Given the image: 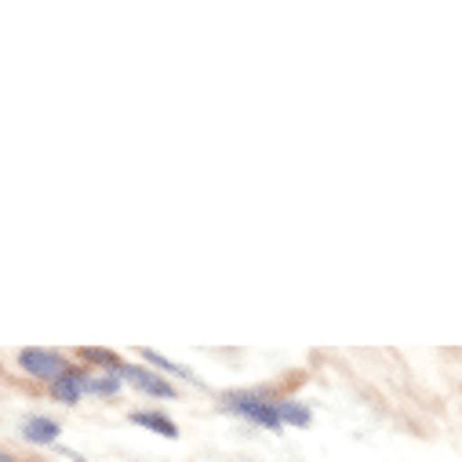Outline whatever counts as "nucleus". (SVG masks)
<instances>
[{
  "instance_id": "nucleus-8",
  "label": "nucleus",
  "mask_w": 462,
  "mask_h": 462,
  "mask_svg": "<svg viewBox=\"0 0 462 462\" xmlns=\"http://www.w3.org/2000/svg\"><path fill=\"white\" fill-rule=\"evenodd\" d=\"M139 357H143L146 365H153L157 372H168V375H182V379H193V372H189V368H182V365L168 361V357H164V354H157V350H139Z\"/></svg>"
},
{
  "instance_id": "nucleus-7",
  "label": "nucleus",
  "mask_w": 462,
  "mask_h": 462,
  "mask_svg": "<svg viewBox=\"0 0 462 462\" xmlns=\"http://www.w3.org/2000/svg\"><path fill=\"white\" fill-rule=\"evenodd\" d=\"M80 361L106 368V375H117V372L125 368V361H121L117 354H113V350H98V346H84V350H80Z\"/></svg>"
},
{
  "instance_id": "nucleus-2",
  "label": "nucleus",
  "mask_w": 462,
  "mask_h": 462,
  "mask_svg": "<svg viewBox=\"0 0 462 462\" xmlns=\"http://www.w3.org/2000/svg\"><path fill=\"white\" fill-rule=\"evenodd\" d=\"M19 368H23L26 375H33V379L55 383V379L62 375V368H66V357H62L59 350H37V346H30V350L19 354Z\"/></svg>"
},
{
  "instance_id": "nucleus-5",
  "label": "nucleus",
  "mask_w": 462,
  "mask_h": 462,
  "mask_svg": "<svg viewBox=\"0 0 462 462\" xmlns=\"http://www.w3.org/2000/svg\"><path fill=\"white\" fill-rule=\"evenodd\" d=\"M59 422L55 419H48V415H26L23 419V437L30 440V444H51V440H59Z\"/></svg>"
},
{
  "instance_id": "nucleus-4",
  "label": "nucleus",
  "mask_w": 462,
  "mask_h": 462,
  "mask_svg": "<svg viewBox=\"0 0 462 462\" xmlns=\"http://www.w3.org/2000/svg\"><path fill=\"white\" fill-rule=\"evenodd\" d=\"M88 372L84 368H77V365H66L62 368V375L51 383V397L59 401V404H77L80 401V393L88 390Z\"/></svg>"
},
{
  "instance_id": "nucleus-1",
  "label": "nucleus",
  "mask_w": 462,
  "mask_h": 462,
  "mask_svg": "<svg viewBox=\"0 0 462 462\" xmlns=\"http://www.w3.org/2000/svg\"><path fill=\"white\" fill-rule=\"evenodd\" d=\"M222 408L234 411L263 430H281V397H273V390H229L222 393Z\"/></svg>"
},
{
  "instance_id": "nucleus-9",
  "label": "nucleus",
  "mask_w": 462,
  "mask_h": 462,
  "mask_svg": "<svg viewBox=\"0 0 462 462\" xmlns=\"http://www.w3.org/2000/svg\"><path fill=\"white\" fill-rule=\"evenodd\" d=\"M281 419L288 422V426H310V408L302 404V401H288V397H281Z\"/></svg>"
},
{
  "instance_id": "nucleus-10",
  "label": "nucleus",
  "mask_w": 462,
  "mask_h": 462,
  "mask_svg": "<svg viewBox=\"0 0 462 462\" xmlns=\"http://www.w3.org/2000/svg\"><path fill=\"white\" fill-rule=\"evenodd\" d=\"M121 375H91L88 379V393H98V397H113V393H121Z\"/></svg>"
},
{
  "instance_id": "nucleus-3",
  "label": "nucleus",
  "mask_w": 462,
  "mask_h": 462,
  "mask_svg": "<svg viewBox=\"0 0 462 462\" xmlns=\"http://www.w3.org/2000/svg\"><path fill=\"white\" fill-rule=\"evenodd\" d=\"M125 383H132L135 390H143V393H150V397H175V386L164 379V375H157V372H150V368H143V365H125L121 372H117Z\"/></svg>"
},
{
  "instance_id": "nucleus-6",
  "label": "nucleus",
  "mask_w": 462,
  "mask_h": 462,
  "mask_svg": "<svg viewBox=\"0 0 462 462\" xmlns=\"http://www.w3.org/2000/svg\"><path fill=\"white\" fill-rule=\"evenodd\" d=\"M128 419H132L135 426H143V430H153V433L168 437V440H175V437H179V426H175L164 411H132Z\"/></svg>"
}]
</instances>
